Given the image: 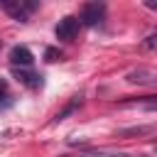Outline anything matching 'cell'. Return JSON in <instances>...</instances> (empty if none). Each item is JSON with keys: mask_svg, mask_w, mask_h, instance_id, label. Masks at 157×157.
<instances>
[{"mask_svg": "<svg viewBox=\"0 0 157 157\" xmlns=\"http://www.w3.org/2000/svg\"><path fill=\"white\" fill-rule=\"evenodd\" d=\"M10 103H12V101H10V96H7L5 91H0V110H2V108H7Z\"/></svg>", "mask_w": 157, "mask_h": 157, "instance_id": "13", "label": "cell"}, {"mask_svg": "<svg viewBox=\"0 0 157 157\" xmlns=\"http://www.w3.org/2000/svg\"><path fill=\"white\" fill-rule=\"evenodd\" d=\"M81 103H83V96H81V93H78V96H74V98H71V101H69V103H66V105H64V108H61V110L54 115V123H59V120H66L71 113H76V110L81 108Z\"/></svg>", "mask_w": 157, "mask_h": 157, "instance_id": "7", "label": "cell"}, {"mask_svg": "<svg viewBox=\"0 0 157 157\" xmlns=\"http://www.w3.org/2000/svg\"><path fill=\"white\" fill-rule=\"evenodd\" d=\"M0 49H2V39H0Z\"/></svg>", "mask_w": 157, "mask_h": 157, "instance_id": "16", "label": "cell"}, {"mask_svg": "<svg viewBox=\"0 0 157 157\" xmlns=\"http://www.w3.org/2000/svg\"><path fill=\"white\" fill-rule=\"evenodd\" d=\"M12 74H15V78H17L22 86H27V88H32V91L42 88V74H34V71H29V69H12Z\"/></svg>", "mask_w": 157, "mask_h": 157, "instance_id": "5", "label": "cell"}, {"mask_svg": "<svg viewBox=\"0 0 157 157\" xmlns=\"http://www.w3.org/2000/svg\"><path fill=\"white\" fill-rule=\"evenodd\" d=\"M0 7L17 22H27L32 17V12L39 7V2L34 0H0Z\"/></svg>", "mask_w": 157, "mask_h": 157, "instance_id": "1", "label": "cell"}, {"mask_svg": "<svg viewBox=\"0 0 157 157\" xmlns=\"http://www.w3.org/2000/svg\"><path fill=\"white\" fill-rule=\"evenodd\" d=\"M145 7H150V10L157 12V0H145Z\"/></svg>", "mask_w": 157, "mask_h": 157, "instance_id": "14", "label": "cell"}, {"mask_svg": "<svg viewBox=\"0 0 157 157\" xmlns=\"http://www.w3.org/2000/svg\"><path fill=\"white\" fill-rule=\"evenodd\" d=\"M155 155H157V142H155Z\"/></svg>", "mask_w": 157, "mask_h": 157, "instance_id": "15", "label": "cell"}, {"mask_svg": "<svg viewBox=\"0 0 157 157\" xmlns=\"http://www.w3.org/2000/svg\"><path fill=\"white\" fill-rule=\"evenodd\" d=\"M32 61H34V56H32V52L27 47L17 44V47L10 49V64H12V69H29Z\"/></svg>", "mask_w": 157, "mask_h": 157, "instance_id": "4", "label": "cell"}, {"mask_svg": "<svg viewBox=\"0 0 157 157\" xmlns=\"http://www.w3.org/2000/svg\"><path fill=\"white\" fill-rule=\"evenodd\" d=\"M142 47L150 49V52H157V32H150V34L142 39Z\"/></svg>", "mask_w": 157, "mask_h": 157, "instance_id": "12", "label": "cell"}, {"mask_svg": "<svg viewBox=\"0 0 157 157\" xmlns=\"http://www.w3.org/2000/svg\"><path fill=\"white\" fill-rule=\"evenodd\" d=\"M123 105H140V108H145V110H157V96L145 98V101H128V103H123Z\"/></svg>", "mask_w": 157, "mask_h": 157, "instance_id": "10", "label": "cell"}, {"mask_svg": "<svg viewBox=\"0 0 157 157\" xmlns=\"http://www.w3.org/2000/svg\"><path fill=\"white\" fill-rule=\"evenodd\" d=\"M78 27H81L78 17L66 15V17H61L59 25L54 27V34H56V39H61V42H74V37L78 34Z\"/></svg>", "mask_w": 157, "mask_h": 157, "instance_id": "3", "label": "cell"}, {"mask_svg": "<svg viewBox=\"0 0 157 157\" xmlns=\"http://www.w3.org/2000/svg\"><path fill=\"white\" fill-rule=\"evenodd\" d=\"M64 157H125L123 152H105V150H96V152H74V155H64Z\"/></svg>", "mask_w": 157, "mask_h": 157, "instance_id": "8", "label": "cell"}, {"mask_svg": "<svg viewBox=\"0 0 157 157\" xmlns=\"http://www.w3.org/2000/svg\"><path fill=\"white\" fill-rule=\"evenodd\" d=\"M59 59H61V52H59L56 47H47V49H44V61L52 64V61H59Z\"/></svg>", "mask_w": 157, "mask_h": 157, "instance_id": "11", "label": "cell"}, {"mask_svg": "<svg viewBox=\"0 0 157 157\" xmlns=\"http://www.w3.org/2000/svg\"><path fill=\"white\" fill-rule=\"evenodd\" d=\"M128 81L130 83H140V86H150V83H157V71L152 69H135L128 74Z\"/></svg>", "mask_w": 157, "mask_h": 157, "instance_id": "6", "label": "cell"}, {"mask_svg": "<svg viewBox=\"0 0 157 157\" xmlns=\"http://www.w3.org/2000/svg\"><path fill=\"white\" fill-rule=\"evenodd\" d=\"M103 17H105V5L98 2V0H93V2H86V5L81 7L78 22L86 25V27H96V25L103 22Z\"/></svg>", "mask_w": 157, "mask_h": 157, "instance_id": "2", "label": "cell"}, {"mask_svg": "<svg viewBox=\"0 0 157 157\" xmlns=\"http://www.w3.org/2000/svg\"><path fill=\"white\" fill-rule=\"evenodd\" d=\"M147 132H155V125H137V128H123L118 135L128 137V135H147Z\"/></svg>", "mask_w": 157, "mask_h": 157, "instance_id": "9", "label": "cell"}]
</instances>
